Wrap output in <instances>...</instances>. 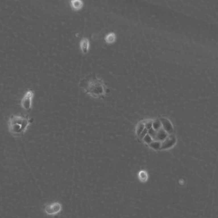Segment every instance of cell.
<instances>
[{"mask_svg":"<svg viewBox=\"0 0 218 218\" xmlns=\"http://www.w3.org/2000/svg\"><path fill=\"white\" fill-rule=\"evenodd\" d=\"M79 86L85 94L95 99L104 98L108 92V88L102 79L96 77L95 72L86 76L80 82Z\"/></svg>","mask_w":218,"mask_h":218,"instance_id":"1","label":"cell"},{"mask_svg":"<svg viewBox=\"0 0 218 218\" xmlns=\"http://www.w3.org/2000/svg\"><path fill=\"white\" fill-rule=\"evenodd\" d=\"M32 121L28 116L12 115L9 119V130L14 136H22L28 130Z\"/></svg>","mask_w":218,"mask_h":218,"instance_id":"2","label":"cell"},{"mask_svg":"<svg viewBox=\"0 0 218 218\" xmlns=\"http://www.w3.org/2000/svg\"><path fill=\"white\" fill-rule=\"evenodd\" d=\"M34 92L32 90H27L24 95L20 101L21 107L26 111H30L32 107V100Z\"/></svg>","mask_w":218,"mask_h":218,"instance_id":"3","label":"cell"},{"mask_svg":"<svg viewBox=\"0 0 218 218\" xmlns=\"http://www.w3.org/2000/svg\"><path fill=\"white\" fill-rule=\"evenodd\" d=\"M177 142V139L174 136H168L164 141L161 142L160 149H168L174 146Z\"/></svg>","mask_w":218,"mask_h":218,"instance_id":"4","label":"cell"},{"mask_svg":"<svg viewBox=\"0 0 218 218\" xmlns=\"http://www.w3.org/2000/svg\"><path fill=\"white\" fill-rule=\"evenodd\" d=\"M161 122L162 128L167 132L168 134H171L173 132V126L171 121L165 118H161L160 119Z\"/></svg>","mask_w":218,"mask_h":218,"instance_id":"5","label":"cell"},{"mask_svg":"<svg viewBox=\"0 0 218 218\" xmlns=\"http://www.w3.org/2000/svg\"><path fill=\"white\" fill-rule=\"evenodd\" d=\"M168 136V134H167V132L163 128H161L159 130L157 131L155 141L161 142L164 141Z\"/></svg>","mask_w":218,"mask_h":218,"instance_id":"6","label":"cell"},{"mask_svg":"<svg viewBox=\"0 0 218 218\" xmlns=\"http://www.w3.org/2000/svg\"><path fill=\"white\" fill-rule=\"evenodd\" d=\"M80 48L84 54L88 53L90 47V42L88 38H84L81 40L80 43Z\"/></svg>","mask_w":218,"mask_h":218,"instance_id":"7","label":"cell"},{"mask_svg":"<svg viewBox=\"0 0 218 218\" xmlns=\"http://www.w3.org/2000/svg\"><path fill=\"white\" fill-rule=\"evenodd\" d=\"M84 3L82 1L80 0H73L70 1V5L72 8L75 11H78L82 8Z\"/></svg>","mask_w":218,"mask_h":218,"instance_id":"8","label":"cell"},{"mask_svg":"<svg viewBox=\"0 0 218 218\" xmlns=\"http://www.w3.org/2000/svg\"><path fill=\"white\" fill-rule=\"evenodd\" d=\"M116 36L114 32H110L106 35L105 38V41L108 43H112L115 41Z\"/></svg>","mask_w":218,"mask_h":218,"instance_id":"9","label":"cell"},{"mask_svg":"<svg viewBox=\"0 0 218 218\" xmlns=\"http://www.w3.org/2000/svg\"><path fill=\"white\" fill-rule=\"evenodd\" d=\"M152 128L155 130V131L159 130L161 128H162L161 122L160 120L156 119L155 120L153 121V124H152Z\"/></svg>","mask_w":218,"mask_h":218,"instance_id":"10","label":"cell"},{"mask_svg":"<svg viewBox=\"0 0 218 218\" xmlns=\"http://www.w3.org/2000/svg\"><path fill=\"white\" fill-rule=\"evenodd\" d=\"M149 146L151 148L155 150L160 149L161 142L158 141H153L149 144Z\"/></svg>","mask_w":218,"mask_h":218,"instance_id":"11","label":"cell"},{"mask_svg":"<svg viewBox=\"0 0 218 218\" xmlns=\"http://www.w3.org/2000/svg\"><path fill=\"white\" fill-rule=\"evenodd\" d=\"M145 128V126H144V122H141L139 123L138 125L136 127V134L137 136H139V135L141 134V132H142V131L144 130Z\"/></svg>","mask_w":218,"mask_h":218,"instance_id":"12","label":"cell"},{"mask_svg":"<svg viewBox=\"0 0 218 218\" xmlns=\"http://www.w3.org/2000/svg\"><path fill=\"white\" fill-rule=\"evenodd\" d=\"M156 133H157V131L154 130L153 128H151V129L148 130V134L152 138L153 141H155V140Z\"/></svg>","mask_w":218,"mask_h":218,"instance_id":"13","label":"cell"},{"mask_svg":"<svg viewBox=\"0 0 218 218\" xmlns=\"http://www.w3.org/2000/svg\"><path fill=\"white\" fill-rule=\"evenodd\" d=\"M143 140L145 143L148 144H150L151 142L153 141L152 138L150 136L148 133L144 137Z\"/></svg>","mask_w":218,"mask_h":218,"instance_id":"14","label":"cell"},{"mask_svg":"<svg viewBox=\"0 0 218 218\" xmlns=\"http://www.w3.org/2000/svg\"><path fill=\"white\" fill-rule=\"evenodd\" d=\"M152 124H153V121H146V122L144 123L145 128L148 130L151 129V128H152Z\"/></svg>","mask_w":218,"mask_h":218,"instance_id":"15","label":"cell"},{"mask_svg":"<svg viewBox=\"0 0 218 218\" xmlns=\"http://www.w3.org/2000/svg\"><path fill=\"white\" fill-rule=\"evenodd\" d=\"M148 133V130H147V129H146V128H144V130L142 131V132H141V134H140V135H139V136H138L139 138H140V139H143L144 137Z\"/></svg>","mask_w":218,"mask_h":218,"instance_id":"16","label":"cell"}]
</instances>
